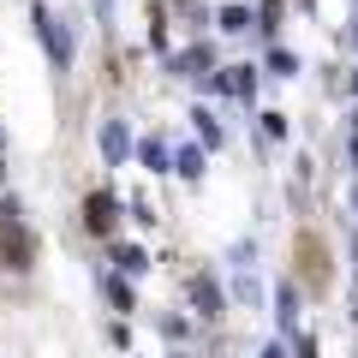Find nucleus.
Wrapping results in <instances>:
<instances>
[{
  "instance_id": "f257e3e1",
  "label": "nucleus",
  "mask_w": 358,
  "mask_h": 358,
  "mask_svg": "<svg viewBox=\"0 0 358 358\" xmlns=\"http://www.w3.org/2000/svg\"><path fill=\"white\" fill-rule=\"evenodd\" d=\"M299 281L310 293L329 287V245H317V233H299Z\"/></svg>"
},
{
  "instance_id": "f03ea898",
  "label": "nucleus",
  "mask_w": 358,
  "mask_h": 358,
  "mask_svg": "<svg viewBox=\"0 0 358 358\" xmlns=\"http://www.w3.org/2000/svg\"><path fill=\"white\" fill-rule=\"evenodd\" d=\"M0 263L6 268H30V239L18 221H0Z\"/></svg>"
},
{
  "instance_id": "7ed1b4c3",
  "label": "nucleus",
  "mask_w": 358,
  "mask_h": 358,
  "mask_svg": "<svg viewBox=\"0 0 358 358\" xmlns=\"http://www.w3.org/2000/svg\"><path fill=\"white\" fill-rule=\"evenodd\" d=\"M108 221H114V203H108V197H90V227L102 233Z\"/></svg>"
}]
</instances>
